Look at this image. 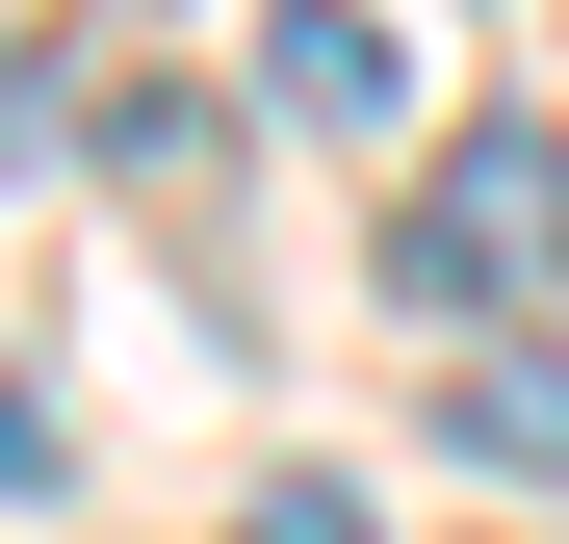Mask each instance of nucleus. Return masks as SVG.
I'll return each instance as SVG.
<instances>
[{
    "label": "nucleus",
    "mask_w": 569,
    "mask_h": 544,
    "mask_svg": "<svg viewBox=\"0 0 569 544\" xmlns=\"http://www.w3.org/2000/svg\"><path fill=\"white\" fill-rule=\"evenodd\" d=\"M259 78H284V130H389V27H362V0H284Z\"/></svg>",
    "instance_id": "obj_1"
},
{
    "label": "nucleus",
    "mask_w": 569,
    "mask_h": 544,
    "mask_svg": "<svg viewBox=\"0 0 569 544\" xmlns=\"http://www.w3.org/2000/svg\"><path fill=\"white\" fill-rule=\"evenodd\" d=\"M440 441H466V467H518V493H543V467H569V363H543V337H492V363L440 389Z\"/></svg>",
    "instance_id": "obj_2"
},
{
    "label": "nucleus",
    "mask_w": 569,
    "mask_h": 544,
    "mask_svg": "<svg viewBox=\"0 0 569 544\" xmlns=\"http://www.w3.org/2000/svg\"><path fill=\"white\" fill-rule=\"evenodd\" d=\"M233 544H389V518H362L337 467H259V518H233Z\"/></svg>",
    "instance_id": "obj_3"
},
{
    "label": "nucleus",
    "mask_w": 569,
    "mask_h": 544,
    "mask_svg": "<svg viewBox=\"0 0 569 544\" xmlns=\"http://www.w3.org/2000/svg\"><path fill=\"white\" fill-rule=\"evenodd\" d=\"M0 493H52V415H27V363H0Z\"/></svg>",
    "instance_id": "obj_4"
}]
</instances>
